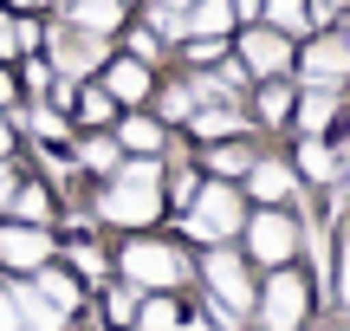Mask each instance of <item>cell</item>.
<instances>
[{
  "instance_id": "cell-1",
  "label": "cell",
  "mask_w": 350,
  "mask_h": 331,
  "mask_svg": "<svg viewBox=\"0 0 350 331\" xmlns=\"http://www.w3.org/2000/svg\"><path fill=\"white\" fill-rule=\"evenodd\" d=\"M91 228H117V234H150L163 228L169 202H163V156H124L117 176H104L85 202Z\"/></svg>"
},
{
  "instance_id": "cell-2",
  "label": "cell",
  "mask_w": 350,
  "mask_h": 331,
  "mask_svg": "<svg viewBox=\"0 0 350 331\" xmlns=\"http://www.w3.org/2000/svg\"><path fill=\"white\" fill-rule=\"evenodd\" d=\"M111 273L143 293H188L195 286V247H182L175 234H124L111 247Z\"/></svg>"
},
{
  "instance_id": "cell-3",
  "label": "cell",
  "mask_w": 350,
  "mask_h": 331,
  "mask_svg": "<svg viewBox=\"0 0 350 331\" xmlns=\"http://www.w3.org/2000/svg\"><path fill=\"white\" fill-rule=\"evenodd\" d=\"M188 293H201L208 306H227V312L247 319L253 293H260V273L240 254V241H214V247H195V286H188Z\"/></svg>"
},
{
  "instance_id": "cell-4",
  "label": "cell",
  "mask_w": 350,
  "mask_h": 331,
  "mask_svg": "<svg viewBox=\"0 0 350 331\" xmlns=\"http://www.w3.org/2000/svg\"><path fill=\"white\" fill-rule=\"evenodd\" d=\"M312 325H318V299H312L305 267H273V273H260V293H253L247 331H312Z\"/></svg>"
},
{
  "instance_id": "cell-5",
  "label": "cell",
  "mask_w": 350,
  "mask_h": 331,
  "mask_svg": "<svg viewBox=\"0 0 350 331\" xmlns=\"http://www.w3.org/2000/svg\"><path fill=\"white\" fill-rule=\"evenodd\" d=\"M240 254L253 260V273L299 267V254H305V215H299V202H292V208H247Z\"/></svg>"
},
{
  "instance_id": "cell-6",
  "label": "cell",
  "mask_w": 350,
  "mask_h": 331,
  "mask_svg": "<svg viewBox=\"0 0 350 331\" xmlns=\"http://www.w3.org/2000/svg\"><path fill=\"white\" fill-rule=\"evenodd\" d=\"M46 65L52 78H65V85H85V78L104 72V59L117 52V39H98V33H72V26H46Z\"/></svg>"
},
{
  "instance_id": "cell-7",
  "label": "cell",
  "mask_w": 350,
  "mask_h": 331,
  "mask_svg": "<svg viewBox=\"0 0 350 331\" xmlns=\"http://www.w3.org/2000/svg\"><path fill=\"white\" fill-rule=\"evenodd\" d=\"M292 85H318V91H350V46L344 33H312L292 52Z\"/></svg>"
},
{
  "instance_id": "cell-8",
  "label": "cell",
  "mask_w": 350,
  "mask_h": 331,
  "mask_svg": "<svg viewBox=\"0 0 350 331\" xmlns=\"http://www.w3.org/2000/svg\"><path fill=\"white\" fill-rule=\"evenodd\" d=\"M46 260H59V228H33V221L0 215V280H33Z\"/></svg>"
},
{
  "instance_id": "cell-9",
  "label": "cell",
  "mask_w": 350,
  "mask_h": 331,
  "mask_svg": "<svg viewBox=\"0 0 350 331\" xmlns=\"http://www.w3.org/2000/svg\"><path fill=\"white\" fill-rule=\"evenodd\" d=\"M240 195H247L253 208H292V202H305V182H299V169L286 163V150H273V143H260V156H253V169L240 176Z\"/></svg>"
},
{
  "instance_id": "cell-10",
  "label": "cell",
  "mask_w": 350,
  "mask_h": 331,
  "mask_svg": "<svg viewBox=\"0 0 350 331\" xmlns=\"http://www.w3.org/2000/svg\"><path fill=\"white\" fill-rule=\"evenodd\" d=\"M227 46L240 52V65L253 72V85H260V78H292V52H299V39L273 33L266 20H253V26H234V39H227Z\"/></svg>"
},
{
  "instance_id": "cell-11",
  "label": "cell",
  "mask_w": 350,
  "mask_h": 331,
  "mask_svg": "<svg viewBox=\"0 0 350 331\" xmlns=\"http://www.w3.org/2000/svg\"><path fill=\"white\" fill-rule=\"evenodd\" d=\"M292 104H299V85L292 78H260V85L240 98V111H247V124H253V137L260 143H286L292 137Z\"/></svg>"
},
{
  "instance_id": "cell-12",
  "label": "cell",
  "mask_w": 350,
  "mask_h": 331,
  "mask_svg": "<svg viewBox=\"0 0 350 331\" xmlns=\"http://www.w3.org/2000/svg\"><path fill=\"white\" fill-rule=\"evenodd\" d=\"M286 163L299 169V182L312 195L344 189V143L338 137H286Z\"/></svg>"
},
{
  "instance_id": "cell-13",
  "label": "cell",
  "mask_w": 350,
  "mask_h": 331,
  "mask_svg": "<svg viewBox=\"0 0 350 331\" xmlns=\"http://www.w3.org/2000/svg\"><path fill=\"white\" fill-rule=\"evenodd\" d=\"M344 130H350V91L299 85V104H292V137H344Z\"/></svg>"
},
{
  "instance_id": "cell-14",
  "label": "cell",
  "mask_w": 350,
  "mask_h": 331,
  "mask_svg": "<svg viewBox=\"0 0 350 331\" xmlns=\"http://www.w3.org/2000/svg\"><path fill=\"white\" fill-rule=\"evenodd\" d=\"M156 78H163L156 65L130 59V52H111V59H104V72H98V85L111 91V104H117V111H150Z\"/></svg>"
},
{
  "instance_id": "cell-15",
  "label": "cell",
  "mask_w": 350,
  "mask_h": 331,
  "mask_svg": "<svg viewBox=\"0 0 350 331\" xmlns=\"http://www.w3.org/2000/svg\"><path fill=\"white\" fill-rule=\"evenodd\" d=\"M26 286H33V293L46 299L52 312H59V319H72V325H78V319L91 312V286L78 280V273L65 267V260H46V267H39V273H33Z\"/></svg>"
},
{
  "instance_id": "cell-16",
  "label": "cell",
  "mask_w": 350,
  "mask_h": 331,
  "mask_svg": "<svg viewBox=\"0 0 350 331\" xmlns=\"http://www.w3.org/2000/svg\"><path fill=\"white\" fill-rule=\"evenodd\" d=\"M7 215H13V221H33V228H59V215H65V195L52 189L46 176L20 169V182H13V195H7Z\"/></svg>"
},
{
  "instance_id": "cell-17",
  "label": "cell",
  "mask_w": 350,
  "mask_h": 331,
  "mask_svg": "<svg viewBox=\"0 0 350 331\" xmlns=\"http://www.w3.org/2000/svg\"><path fill=\"white\" fill-rule=\"evenodd\" d=\"M227 137H253V124H247L240 104H195L188 124H182V143H188V150H201V143H227Z\"/></svg>"
},
{
  "instance_id": "cell-18",
  "label": "cell",
  "mask_w": 350,
  "mask_h": 331,
  "mask_svg": "<svg viewBox=\"0 0 350 331\" xmlns=\"http://www.w3.org/2000/svg\"><path fill=\"white\" fill-rule=\"evenodd\" d=\"M137 13V0H59V26L72 33H98V39H117V26Z\"/></svg>"
},
{
  "instance_id": "cell-19",
  "label": "cell",
  "mask_w": 350,
  "mask_h": 331,
  "mask_svg": "<svg viewBox=\"0 0 350 331\" xmlns=\"http://www.w3.org/2000/svg\"><path fill=\"white\" fill-rule=\"evenodd\" d=\"M195 156V169L201 176H214V182H240L253 169V156H260V137H227V143H201V150H188Z\"/></svg>"
},
{
  "instance_id": "cell-20",
  "label": "cell",
  "mask_w": 350,
  "mask_h": 331,
  "mask_svg": "<svg viewBox=\"0 0 350 331\" xmlns=\"http://www.w3.org/2000/svg\"><path fill=\"white\" fill-rule=\"evenodd\" d=\"M111 137H117V150H124V156H169L175 130H163L150 111H117Z\"/></svg>"
},
{
  "instance_id": "cell-21",
  "label": "cell",
  "mask_w": 350,
  "mask_h": 331,
  "mask_svg": "<svg viewBox=\"0 0 350 331\" xmlns=\"http://www.w3.org/2000/svg\"><path fill=\"white\" fill-rule=\"evenodd\" d=\"M91 299H98V325L104 331H137V306H143V286H130V280H104V286H91Z\"/></svg>"
},
{
  "instance_id": "cell-22",
  "label": "cell",
  "mask_w": 350,
  "mask_h": 331,
  "mask_svg": "<svg viewBox=\"0 0 350 331\" xmlns=\"http://www.w3.org/2000/svg\"><path fill=\"white\" fill-rule=\"evenodd\" d=\"M117 163H124V150H117L111 130H78V137H72V169H78V176L104 182V176H117Z\"/></svg>"
},
{
  "instance_id": "cell-23",
  "label": "cell",
  "mask_w": 350,
  "mask_h": 331,
  "mask_svg": "<svg viewBox=\"0 0 350 331\" xmlns=\"http://www.w3.org/2000/svg\"><path fill=\"white\" fill-rule=\"evenodd\" d=\"M46 46V20L39 13H7L0 7V65H20Z\"/></svg>"
},
{
  "instance_id": "cell-24",
  "label": "cell",
  "mask_w": 350,
  "mask_h": 331,
  "mask_svg": "<svg viewBox=\"0 0 350 331\" xmlns=\"http://www.w3.org/2000/svg\"><path fill=\"white\" fill-rule=\"evenodd\" d=\"M195 85H188V72H175V78H156V98H150V117L163 130H182L188 124V111H195Z\"/></svg>"
},
{
  "instance_id": "cell-25",
  "label": "cell",
  "mask_w": 350,
  "mask_h": 331,
  "mask_svg": "<svg viewBox=\"0 0 350 331\" xmlns=\"http://www.w3.org/2000/svg\"><path fill=\"white\" fill-rule=\"evenodd\" d=\"M111 124H117L111 91H104L98 78H85V85L72 91V130H111Z\"/></svg>"
},
{
  "instance_id": "cell-26",
  "label": "cell",
  "mask_w": 350,
  "mask_h": 331,
  "mask_svg": "<svg viewBox=\"0 0 350 331\" xmlns=\"http://www.w3.org/2000/svg\"><path fill=\"white\" fill-rule=\"evenodd\" d=\"M182 26H188V39H234V7L227 0H188Z\"/></svg>"
},
{
  "instance_id": "cell-27",
  "label": "cell",
  "mask_w": 350,
  "mask_h": 331,
  "mask_svg": "<svg viewBox=\"0 0 350 331\" xmlns=\"http://www.w3.org/2000/svg\"><path fill=\"white\" fill-rule=\"evenodd\" d=\"M13 286V312H20V331H72V319H59V312L46 306V299L33 293L26 280H7Z\"/></svg>"
},
{
  "instance_id": "cell-28",
  "label": "cell",
  "mask_w": 350,
  "mask_h": 331,
  "mask_svg": "<svg viewBox=\"0 0 350 331\" xmlns=\"http://www.w3.org/2000/svg\"><path fill=\"white\" fill-rule=\"evenodd\" d=\"M117 52H130V59L156 65V72H163V65H169V46H163V39H156V26H143V20H137V13H130V20L117 26Z\"/></svg>"
},
{
  "instance_id": "cell-29",
  "label": "cell",
  "mask_w": 350,
  "mask_h": 331,
  "mask_svg": "<svg viewBox=\"0 0 350 331\" xmlns=\"http://www.w3.org/2000/svg\"><path fill=\"white\" fill-rule=\"evenodd\" d=\"M175 325H182V293H143L137 331H175Z\"/></svg>"
},
{
  "instance_id": "cell-30",
  "label": "cell",
  "mask_w": 350,
  "mask_h": 331,
  "mask_svg": "<svg viewBox=\"0 0 350 331\" xmlns=\"http://www.w3.org/2000/svg\"><path fill=\"white\" fill-rule=\"evenodd\" d=\"M260 20L286 39H312V20H305V0H260Z\"/></svg>"
},
{
  "instance_id": "cell-31",
  "label": "cell",
  "mask_w": 350,
  "mask_h": 331,
  "mask_svg": "<svg viewBox=\"0 0 350 331\" xmlns=\"http://www.w3.org/2000/svg\"><path fill=\"white\" fill-rule=\"evenodd\" d=\"M331 319L350 325V228H338V260H331Z\"/></svg>"
},
{
  "instance_id": "cell-32",
  "label": "cell",
  "mask_w": 350,
  "mask_h": 331,
  "mask_svg": "<svg viewBox=\"0 0 350 331\" xmlns=\"http://www.w3.org/2000/svg\"><path fill=\"white\" fill-rule=\"evenodd\" d=\"M13 78H20V98H46V91H52V65H46V52L20 59V65H13Z\"/></svg>"
},
{
  "instance_id": "cell-33",
  "label": "cell",
  "mask_w": 350,
  "mask_h": 331,
  "mask_svg": "<svg viewBox=\"0 0 350 331\" xmlns=\"http://www.w3.org/2000/svg\"><path fill=\"white\" fill-rule=\"evenodd\" d=\"M13 182H20V156H0V215H7V195Z\"/></svg>"
},
{
  "instance_id": "cell-34",
  "label": "cell",
  "mask_w": 350,
  "mask_h": 331,
  "mask_svg": "<svg viewBox=\"0 0 350 331\" xmlns=\"http://www.w3.org/2000/svg\"><path fill=\"white\" fill-rule=\"evenodd\" d=\"M20 104V78H13V65H0V111H13Z\"/></svg>"
},
{
  "instance_id": "cell-35",
  "label": "cell",
  "mask_w": 350,
  "mask_h": 331,
  "mask_svg": "<svg viewBox=\"0 0 350 331\" xmlns=\"http://www.w3.org/2000/svg\"><path fill=\"white\" fill-rule=\"evenodd\" d=\"M0 331H20V312H13V286L0 280Z\"/></svg>"
},
{
  "instance_id": "cell-36",
  "label": "cell",
  "mask_w": 350,
  "mask_h": 331,
  "mask_svg": "<svg viewBox=\"0 0 350 331\" xmlns=\"http://www.w3.org/2000/svg\"><path fill=\"white\" fill-rule=\"evenodd\" d=\"M227 7H234V26H253V20H260V0H227Z\"/></svg>"
},
{
  "instance_id": "cell-37",
  "label": "cell",
  "mask_w": 350,
  "mask_h": 331,
  "mask_svg": "<svg viewBox=\"0 0 350 331\" xmlns=\"http://www.w3.org/2000/svg\"><path fill=\"white\" fill-rule=\"evenodd\" d=\"M0 156H20V137H13V124H7V111H0Z\"/></svg>"
},
{
  "instance_id": "cell-38",
  "label": "cell",
  "mask_w": 350,
  "mask_h": 331,
  "mask_svg": "<svg viewBox=\"0 0 350 331\" xmlns=\"http://www.w3.org/2000/svg\"><path fill=\"white\" fill-rule=\"evenodd\" d=\"M338 33H344V46H350V13H344V20H338Z\"/></svg>"
},
{
  "instance_id": "cell-39",
  "label": "cell",
  "mask_w": 350,
  "mask_h": 331,
  "mask_svg": "<svg viewBox=\"0 0 350 331\" xmlns=\"http://www.w3.org/2000/svg\"><path fill=\"white\" fill-rule=\"evenodd\" d=\"M169 7H188V0H169Z\"/></svg>"
},
{
  "instance_id": "cell-40",
  "label": "cell",
  "mask_w": 350,
  "mask_h": 331,
  "mask_svg": "<svg viewBox=\"0 0 350 331\" xmlns=\"http://www.w3.org/2000/svg\"><path fill=\"white\" fill-rule=\"evenodd\" d=\"M338 331H350V325H338Z\"/></svg>"
}]
</instances>
